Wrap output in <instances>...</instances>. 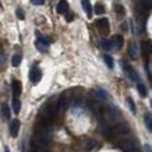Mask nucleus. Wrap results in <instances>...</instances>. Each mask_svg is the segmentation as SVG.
<instances>
[{"mask_svg":"<svg viewBox=\"0 0 152 152\" xmlns=\"http://www.w3.org/2000/svg\"><path fill=\"white\" fill-rule=\"evenodd\" d=\"M52 140V130L50 127H42L41 130H38L37 134L34 135V144L37 147H46L49 145Z\"/></svg>","mask_w":152,"mask_h":152,"instance_id":"nucleus-1","label":"nucleus"},{"mask_svg":"<svg viewBox=\"0 0 152 152\" xmlns=\"http://www.w3.org/2000/svg\"><path fill=\"white\" fill-rule=\"evenodd\" d=\"M55 112H56L55 106H52V105L43 106V107H42V110H41L42 120H43V121H50L52 117H53V115H55Z\"/></svg>","mask_w":152,"mask_h":152,"instance_id":"nucleus-2","label":"nucleus"},{"mask_svg":"<svg viewBox=\"0 0 152 152\" xmlns=\"http://www.w3.org/2000/svg\"><path fill=\"white\" fill-rule=\"evenodd\" d=\"M120 148L124 152H135L137 151V144L134 140H123L120 142Z\"/></svg>","mask_w":152,"mask_h":152,"instance_id":"nucleus-3","label":"nucleus"},{"mask_svg":"<svg viewBox=\"0 0 152 152\" xmlns=\"http://www.w3.org/2000/svg\"><path fill=\"white\" fill-rule=\"evenodd\" d=\"M121 64H123V67H124V70H126V73H127V75H129L130 78L133 80V81H135V83H140V77H138V74H137V71H135L131 66H127L124 61H121Z\"/></svg>","mask_w":152,"mask_h":152,"instance_id":"nucleus-4","label":"nucleus"},{"mask_svg":"<svg viewBox=\"0 0 152 152\" xmlns=\"http://www.w3.org/2000/svg\"><path fill=\"white\" fill-rule=\"evenodd\" d=\"M96 27L103 35H106L109 32V21H107V18H99L96 21Z\"/></svg>","mask_w":152,"mask_h":152,"instance_id":"nucleus-5","label":"nucleus"},{"mask_svg":"<svg viewBox=\"0 0 152 152\" xmlns=\"http://www.w3.org/2000/svg\"><path fill=\"white\" fill-rule=\"evenodd\" d=\"M42 78V73H41V70L38 69V67H32L31 69V71H29V80L32 81L34 84H37L39 83Z\"/></svg>","mask_w":152,"mask_h":152,"instance_id":"nucleus-6","label":"nucleus"},{"mask_svg":"<svg viewBox=\"0 0 152 152\" xmlns=\"http://www.w3.org/2000/svg\"><path fill=\"white\" fill-rule=\"evenodd\" d=\"M49 43H50V41L48 39V38H42L39 37L37 41V48L39 52H46L48 50V46H49Z\"/></svg>","mask_w":152,"mask_h":152,"instance_id":"nucleus-7","label":"nucleus"},{"mask_svg":"<svg viewBox=\"0 0 152 152\" xmlns=\"http://www.w3.org/2000/svg\"><path fill=\"white\" fill-rule=\"evenodd\" d=\"M99 130H101V133L105 135V137H112V129L110 126L106 123L105 120H101L99 121Z\"/></svg>","mask_w":152,"mask_h":152,"instance_id":"nucleus-8","label":"nucleus"},{"mask_svg":"<svg viewBox=\"0 0 152 152\" xmlns=\"http://www.w3.org/2000/svg\"><path fill=\"white\" fill-rule=\"evenodd\" d=\"M112 43V48H115V49H121L123 48V43H124V39H123V37L121 35H116V37H113V39L110 41Z\"/></svg>","mask_w":152,"mask_h":152,"instance_id":"nucleus-9","label":"nucleus"},{"mask_svg":"<svg viewBox=\"0 0 152 152\" xmlns=\"http://www.w3.org/2000/svg\"><path fill=\"white\" fill-rule=\"evenodd\" d=\"M18 131H20V121L15 119L10 123V134H11L13 137H17Z\"/></svg>","mask_w":152,"mask_h":152,"instance_id":"nucleus-10","label":"nucleus"},{"mask_svg":"<svg viewBox=\"0 0 152 152\" xmlns=\"http://www.w3.org/2000/svg\"><path fill=\"white\" fill-rule=\"evenodd\" d=\"M11 89H13L14 95H15V96H18L20 94H21V91H23V85H21V83H20V81L14 80L13 83H11Z\"/></svg>","mask_w":152,"mask_h":152,"instance_id":"nucleus-11","label":"nucleus"},{"mask_svg":"<svg viewBox=\"0 0 152 152\" xmlns=\"http://www.w3.org/2000/svg\"><path fill=\"white\" fill-rule=\"evenodd\" d=\"M56 10H57V13L59 14L67 13V11H69V3H67L66 0H61V1H59V4H57Z\"/></svg>","mask_w":152,"mask_h":152,"instance_id":"nucleus-12","label":"nucleus"},{"mask_svg":"<svg viewBox=\"0 0 152 152\" xmlns=\"http://www.w3.org/2000/svg\"><path fill=\"white\" fill-rule=\"evenodd\" d=\"M81 4H83V9L85 10L87 15L91 18V15H92V6H91V3H89V0H83Z\"/></svg>","mask_w":152,"mask_h":152,"instance_id":"nucleus-13","label":"nucleus"},{"mask_svg":"<svg viewBox=\"0 0 152 152\" xmlns=\"http://www.w3.org/2000/svg\"><path fill=\"white\" fill-rule=\"evenodd\" d=\"M94 96L96 98L98 101H106V99H107V92L103 91V89H96V91L94 92Z\"/></svg>","mask_w":152,"mask_h":152,"instance_id":"nucleus-14","label":"nucleus"},{"mask_svg":"<svg viewBox=\"0 0 152 152\" xmlns=\"http://www.w3.org/2000/svg\"><path fill=\"white\" fill-rule=\"evenodd\" d=\"M70 103H71V98H70L69 95H64V96L60 99L59 106L61 107V109H67V107L70 106Z\"/></svg>","mask_w":152,"mask_h":152,"instance_id":"nucleus-15","label":"nucleus"},{"mask_svg":"<svg viewBox=\"0 0 152 152\" xmlns=\"http://www.w3.org/2000/svg\"><path fill=\"white\" fill-rule=\"evenodd\" d=\"M129 55L131 59H137L138 57V50H137V45L135 43H131L129 46Z\"/></svg>","mask_w":152,"mask_h":152,"instance_id":"nucleus-16","label":"nucleus"},{"mask_svg":"<svg viewBox=\"0 0 152 152\" xmlns=\"http://www.w3.org/2000/svg\"><path fill=\"white\" fill-rule=\"evenodd\" d=\"M117 131H119L120 134H127L130 133V124L129 123H120L119 126H117Z\"/></svg>","mask_w":152,"mask_h":152,"instance_id":"nucleus-17","label":"nucleus"},{"mask_svg":"<svg viewBox=\"0 0 152 152\" xmlns=\"http://www.w3.org/2000/svg\"><path fill=\"white\" fill-rule=\"evenodd\" d=\"M13 110L15 115H18L20 110H21V102H20V99H17V98L13 99Z\"/></svg>","mask_w":152,"mask_h":152,"instance_id":"nucleus-18","label":"nucleus"},{"mask_svg":"<svg viewBox=\"0 0 152 152\" xmlns=\"http://www.w3.org/2000/svg\"><path fill=\"white\" fill-rule=\"evenodd\" d=\"M115 10H116V14H117L119 17H124L126 10H124V7H123L121 4H116L115 6Z\"/></svg>","mask_w":152,"mask_h":152,"instance_id":"nucleus-19","label":"nucleus"},{"mask_svg":"<svg viewBox=\"0 0 152 152\" xmlns=\"http://www.w3.org/2000/svg\"><path fill=\"white\" fill-rule=\"evenodd\" d=\"M137 89H138V92H140V95H141V96H147V88H145V85H144L142 83H138Z\"/></svg>","mask_w":152,"mask_h":152,"instance_id":"nucleus-20","label":"nucleus"},{"mask_svg":"<svg viewBox=\"0 0 152 152\" xmlns=\"http://www.w3.org/2000/svg\"><path fill=\"white\" fill-rule=\"evenodd\" d=\"M103 60H105V63H106V66L109 67V69H113V59H112V56H109V55H105L103 56Z\"/></svg>","mask_w":152,"mask_h":152,"instance_id":"nucleus-21","label":"nucleus"},{"mask_svg":"<svg viewBox=\"0 0 152 152\" xmlns=\"http://www.w3.org/2000/svg\"><path fill=\"white\" fill-rule=\"evenodd\" d=\"M20 63H21V56H20V55H14L13 59H11V64H13L14 67H18Z\"/></svg>","mask_w":152,"mask_h":152,"instance_id":"nucleus-22","label":"nucleus"},{"mask_svg":"<svg viewBox=\"0 0 152 152\" xmlns=\"http://www.w3.org/2000/svg\"><path fill=\"white\" fill-rule=\"evenodd\" d=\"M1 113L6 119H10V107L7 105H1Z\"/></svg>","mask_w":152,"mask_h":152,"instance_id":"nucleus-23","label":"nucleus"},{"mask_svg":"<svg viewBox=\"0 0 152 152\" xmlns=\"http://www.w3.org/2000/svg\"><path fill=\"white\" fill-rule=\"evenodd\" d=\"M101 45L103 49H106V50H110L112 49V43H110V41H107V39H102Z\"/></svg>","mask_w":152,"mask_h":152,"instance_id":"nucleus-24","label":"nucleus"},{"mask_svg":"<svg viewBox=\"0 0 152 152\" xmlns=\"http://www.w3.org/2000/svg\"><path fill=\"white\" fill-rule=\"evenodd\" d=\"M152 116L149 115V113H147L145 115V121H147V126H148V129H149V131L152 133V119H151Z\"/></svg>","mask_w":152,"mask_h":152,"instance_id":"nucleus-25","label":"nucleus"},{"mask_svg":"<svg viewBox=\"0 0 152 152\" xmlns=\"http://www.w3.org/2000/svg\"><path fill=\"white\" fill-rule=\"evenodd\" d=\"M127 105H129L130 110L133 112V113H135V112H137V109H135V105H134V101L131 99V98H127Z\"/></svg>","mask_w":152,"mask_h":152,"instance_id":"nucleus-26","label":"nucleus"},{"mask_svg":"<svg viewBox=\"0 0 152 152\" xmlns=\"http://www.w3.org/2000/svg\"><path fill=\"white\" fill-rule=\"evenodd\" d=\"M103 13H105V7L102 4H99V3L95 4V14H99V15H101V14H103Z\"/></svg>","mask_w":152,"mask_h":152,"instance_id":"nucleus-27","label":"nucleus"},{"mask_svg":"<svg viewBox=\"0 0 152 152\" xmlns=\"http://www.w3.org/2000/svg\"><path fill=\"white\" fill-rule=\"evenodd\" d=\"M141 48H142V53H144V55H147L148 52L151 50V45H149L148 42H142V45H141Z\"/></svg>","mask_w":152,"mask_h":152,"instance_id":"nucleus-28","label":"nucleus"},{"mask_svg":"<svg viewBox=\"0 0 152 152\" xmlns=\"http://www.w3.org/2000/svg\"><path fill=\"white\" fill-rule=\"evenodd\" d=\"M15 13H17V17H18L20 20H24L25 18V15H24V11L21 9H17V11H15Z\"/></svg>","mask_w":152,"mask_h":152,"instance_id":"nucleus-29","label":"nucleus"},{"mask_svg":"<svg viewBox=\"0 0 152 152\" xmlns=\"http://www.w3.org/2000/svg\"><path fill=\"white\" fill-rule=\"evenodd\" d=\"M66 14V21H73L74 20V14H71V13H69V11H67V13H64Z\"/></svg>","mask_w":152,"mask_h":152,"instance_id":"nucleus-30","label":"nucleus"},{"mask_svg":"<svg viewBox=\"0 0 152 152\" xmlns=\"http://www.w3.org/2000/svg\"><path fill=\"white\" fill-rule=\"evenodd\" d=\"M141 3H142L145 7H152V0H141Z\"/></svg>","mask_w":152,"mask_h":152,"instance_id":"nucleus-31","label":"nucleus"},{"mask_svg":"<svg viewBox=\"0 0 152 152\" xmlns=\"http://www.w3.org/2000/svg\"><path fill=\"white\" fill-rule=\"evenodd\" d=\"M3 63H4V53H3L1 48H0V67L3 66Z\"/></svg>","mask_w":152,"mask_h":152,"instance_id":"nucleus-32","label":"nucleus"},{"mask_svg":"<svg viewBox=\"0 0 152 152\" xmlns=\"http://www.w3.org/2000/svg\"><path fill=\"white\" fill-rule=\"evenodd\" d=\"M96 145L98 144L95 142V141H89V142H88V148H95Z\"/></svg>","mask_w":152,"mask_h":152,"instance_id":"nucleus-33","label":"nucleus"},{"mask_svg":"<svg viewBox=\"0 0 152 152\" xmlns=\"http://www.w3.org/2000/svg\"><path fill=\"white\" fill-rule=\"evenodd\" d=\"M32 3L34 4H42V3H43V0H32Z\"/></svg>","mask_w":152,"mask_h":152,"instance_id":"nucleus-34","label":"nucleus"},{"mask_svg":"<svg viewBox=\"0 0 152 152\" xmlns=\"http://www.w3.org/2000/svg\"><path fill=\"white\" fill-rule=\"evenodd\" d=\"M144 148H145V151H147V152H152V148L149 147L148 144H147V145H144Z\"/></svg>","mask_w":152,"mask_h":152,"instance_id":"nucleus-35","label":"nucleus"},{"mask_svg":"<svg viewBox=\"0 0 152 152\" xmlns=\"http://www.w3.org/2000/svg\"><path fill=\"white\" fill-rule=\"evenodd\" d=\"M4 152H10V149H9V147H4Z\"/></svg>","mask_w":152,"mask_h":152,"instance_id":"nucleus-36","label":"nucleus"}]
</instances>
